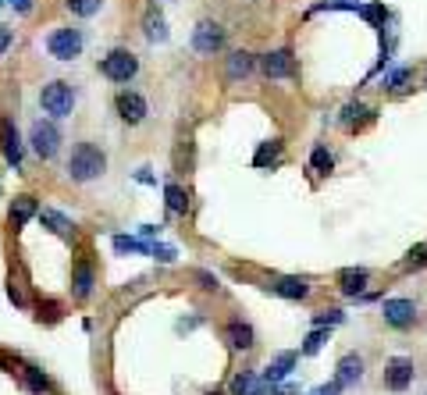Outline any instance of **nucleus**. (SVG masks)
Instances as JSON below:
<instances>
[{
    "mask_svg": "<svg viewBox=\"0 0 427 395\" xmlns=\"http://www.w3.org/2000/svg\"><path fill=\"white\" fill-rule=\"evenodd\" d=\"M271 292L282 296V299H306L310 296V285L303 278H274L271 281Z\"/></svg>",
    "mask_w": 427,
    "mask_h": 395,
    "instance_id": "nucleus-15",
    "label": "nucleus"
},
{
    "mask_svg": "<svg viewBox=\"0 0 427 395\" xmlns=\"http://www.w3.org/2000/svg\"><path fill=\"white\" fill-rule=\"evenodd\" d=\"M39 107L50 118H68L72 107H75V89L68 86V82H47L43 93H39Z\"/></svg>",
    "mask_w": 427,
    "mask_h": 395,
    "instance_id": "nucleus-2",
    "label": "nucleus"
},
{
    "mask_svg": "<svg viewBox=\"0 0 427 395\" xmlns=\"http://www.w3.org/2000/svg\"><path fill=\"white\" fill-rule=\"evenodd\" d=\"M231 392L235 395H267V388L256 381V374H239V378L231 381Z\"/></svg>",
    "mask_w": 427,
    "mask_h": 395,
    "instance_id": "nucleus-21",
    "label": "nucleus"
},
{
    "mask_svg": "<svg viewBox=\"0 0 427 395\" xmlns=\"http://www.w3.org/2000/svg\"><path fill=\"white\" fill-rule=\"evenodd\" d=\"M164 200H167V211H171V214H185V211H189V196H185L182 185H167Z\"/></svg>",
    "mask_w": 427,
    "mask_h": 395,
    "instance_id": "nucleus-22",
    "label": "nucleus"
},
{
    "mask_svg": "<svg viewBox=\"0 0 427 395\" xmlns=\"http://www.w3.org/2000/svg\"><path fill=\"white\" fill-rule=\"evenodd\" d=\"M8 4H11L18 14H29V11H32V0H8Z\"/></svg>",
    "mask_w": 427,
    "mask_h": 395,
    "instance_id": "nucleus-36",
    "label": "nucleus"
},
{
    "mask_svg": "<svg viewBox=\"0 0 427 395\" xmlns=\"http://www.w3.org/2000/svg\"><path fill=\"white\" fill-rule=\"evenodd\" d=\"M278 157H282V142H278V139H271V142H264V147L256 150V157H253V168H267V164H274Z\"/></svg>",
    "mask_w": 427,
    "mask_h": 395,
    "instance_id": "nucleus-23",
    "label": "nucleus"
},
{
    "mask_svg": "<svg viewBox=\"0 0 427 395\" xmlns=\"http://www.w3.org/2000/svg\"><path fill=\"white\" fill-rule=\"evenodd\" d=\"M342 321H346L342 310H324V314L313 317V328H331V324H342Z\"/></svg>",
    "mask_w": 427,
    "mask_h": 395,
    "instance_id": "nucleus-31",
    "label": "nucleus"
},
{
    "mask_svg": "<svg viewBox=\"0 0 427 395\" xmlns=\"http://www.w3.org/2000/svg\"><path fill=\"white\" fill-rule=\"evenodd\" d=\"M39 221H43V224H47V228H50V232H57V235H64V239H68V235L75 232V224H72L68 217H64L61 211H39Z\"/></svg>",
    "mask_w": 427,
    "mask_h": 395,
    "instance_id": "nucleus-20",
    "label": "nucleus"
},
{
    "mask_svg": "<svg viewBox=\"0 0 427 395\" xmlns=\"http://www.w3.org/2000/svg\"><path fill=\"white\" fill-rule=\"evenodd\" d=\"M260 68L267 78H295L299 75V65H295V57L292 50H271L260 57Z\"/></svg>",
    "mask_w": 427,
    "mask_h": 395,
    "instance_id": "nucleus-7",
    "label": "nucleus"
},
{
    "mask_svg": "<svg viewBox=\"0 0 427 395\" xmlns=\"http://www.w3.org/2000/svg\"><path fill=\"white\" fill-rule=\"evenodd\" d=\"M36 214H39V206H36L32 196H14L11 211H8V221H11V228H25Z\"/></svg>",
    "mask_w": 427,
    "mask_h": 395,
    "instance_id": "nucleus-14",
    "label": "nucleus"
},
{
    "mask_svg": "<svg viewBox=\"0 0 427 395\" xmlns=\"http://www.w3.org/2000/svg\"><path fill=\"white\" fill-rule=\"evenodd\" d=\"M367 281H371V271H367V267H346V271L338 275V288H342L346 296H363Z\"/></svg>",
    "mask_w": 427,
    "mask_h": 395,
    "instance_id": "nucleus-13",
    "label": "nucleus"
},
{
    "mask_svg": "<svg viewBox=\"0 0 427 395\" xmlns=\"http://www.w3.org/2000/svg\"><path fill=\"white\" fill-rule=\"evenodd\" d=\"M93 292V264L90 260H79L75 271H72V296L75 299H85Z\"/></svg>",
    "mask_w": 427,
    "mask_h": 395,
    "instance_id": "nucleus-16",
    "label": "nucleus"
},
{
    "mask_svg": "<svg viewBox=\"0 0 427 395\" xmlns=\"http://www.w3.org/2000/svg\"><path fill=\"white\" fill-rule=\"evenodd\" d=\"M21 378H25V388H29L32 395H47V392H50V381L43 378L36 367H25V370H21Z\"/></svg>",
    "mask_w": 427,
    "mask_h": 395,
    "instance_id": "nucleus-24",
    "label": "nucleus"
},
{
    "mask_svg": "<svg viewBox=\"0 0 427 395\" xmlns=\"http://www.w3.org/2000/svg\"><path fill=\"white\" fill-rule=\"evenodd\" d=\"M139 232H143V239H154V235L160 232V228H157V224H143V228H139Z\"/></svg>",
    "mask_w": 427,
    "mask_h": 395,
    "instance_id": "nucleus-39",
    "label": "nucleus"
},
{
    "mask_svg": "<svg viewBox=\"0 0 427 395\" xmlns=\"http://www.w3.org/2000/svg\"><path fill=\"white\" fill-rule=\"evenodd\" d=\"M214 395H218V392H214Z\"/></svg>",
    "mask_w": 427,
    "mask_h": 395,
    "instance_id": "nucleus-40",
    "label": "nucleus"
},
{
    "mask_svg": "<svg viewBox=\"0 0 427 395\" xmlns=\"http://www.w3.org/2000/svg\"><path fill=\"white\" fill-rule=\"evenodd\" d=\"M360 14L367 18V22H381V18H384V8H381V4H371V8H360Z\"/></svg>",
    "mask_w": 427,
    "mask_h": 395,
    "instance_id": "nucleus-35",
    "label": "nucleus"
},
{
    "mask_svg": "<svg viewBox=\"0 0 427 395\" xmlns=\"http://www.w3.org/2000/svg\"><path fill=\"white\" fill-rule=\"evenodd\" d=\"M114 249L118 253H149V242H143V239H132V235H114Z\"/></svg>",
    "mask_w": 427,
    "mask_h": 395,
    "instance_id": "nucleus-25",
    "label": "nucleus"
},
{
    "mask_svg": "<svg viewBox=\"0 0 427 395\" xmlns=\"http://www.w3.org/2000/svg\"><path fill=\"white\" fill-rule=\"evenodd\" d=\"M410 78H413L410 68H399V72H392V75H384V89L399 93V89H406V82H410Z\"/></svg>",
    "mask_w": 427,
    "mask_h": 395,
    "instance_id": "nucleus-29",
    "label": "nucleus"
},
{
    "mask_svg": "<svg viewBox=\"0 0 427 395\" xmlns=\"http://www.w3.org/2000/svg\"><path fill=\"white\" fill-rule=\"evenodd\" d=\"M64 4H68V11L79 14V18H93V14L100 11L103 0H64Z\"/></svg>",
    "mask_w": 427,
    "mask_h": 395,
    "instance_id": "nucleus-27",
    "label": "nucleus"
},
{
    "mask_svg": "<svg viewBox=\"0 0 427 395\" xmlns=\"http://www.w3.org/2000/svg\"><path fill=\"white\" fill-rule=\"evenodd\" d=\"M360 378H363V360L353 356V352H349V356H342V360H338V374H335V381H338L342 388H353Z\"/></svg>",
    "mask_w": 427,
    "mask_h": 395,
    "instance_id": "nucleus-17",
    "label": "nucleus"
},
{
    "mask_svg": "<svg viewBox=\"0 0 427 395\" xmlns=\"http://www.w3.org/2000/svg\"><path fill=\"white\" fill-rule=\"evenodd\" d=\"M47 50L57 57V61H72L82 54V32L79 29H54L47 36Z\"/></svg>",
    "mask_w": 427,
    "mask_h": 395,
    "instance_id": "nucleus-4",
    "label": "nucleus"
},
{
    "mask_svg": "<svg viewBox=\"0 0 427 395\" xmlns=\"http://www.w3.org/2000/svg\"><path fill=\"white\" fill-rule=\"evenodd\" d=\"M149 253H154L160 264H175V249H171V246H154Z\"/></svg>",
    "mask_w": 427,
    "mask_h": 395,
    "instance_id": "nucleus-34",
    "label": "nucleus"
},
{
    "mask_svg": "<svg viewBox=\"0 0 427 395\" xmlns=\"http://www.w3.org/2000/svg\"><path fill=\"white\" fill-rule=\"evenodd\" d=\"M196 278L203 281V288H218V278H210L207 271H196Z\"/></svg>",
    "mask_w": 427,
    "mask_h": 395,
    "instance_id": "nucleus-37",
    "label": "nucleus"
},
{
    "mask_svg": "<svg viewBox=\"0 0 427 395\" xmlns=\"http://www.w3.org/2000/svg\"><path fill=\"white\" fill-rule=\"evenodd\" d=\"M381 314L392 328H410L417 321V306H413V299H384Z\"/></svg>",
    "mask_w": 427,
    "mask_h": 395,
    "instance_id": "nucleus-8",
    "label": "nucleus"
},
{
    "mask_svg": "<svg viewBox=\"0 0 427 395\" xmlns=\"http://www.w3.org/2000/svg\"><path fill=\"white\" fill-rule=\"evenodd\" d=\"M225 335H228V345H231V349H249V345H253V328L242 324V321H231V324L225 328Z\"/></svg>",
    "mask_w": 427,
    "mask_h": 395,
    "instance_id": "nucleus-18",
    "label": "nucleus"
},
{
    "mask_svg": "<svg viewBox=\"0 0 427 395\" xmlns=\"http://www.w3.org/2000/svg\"><path fill=\"white\" fill-rule=\"evenodd\" d=\"M253 68H256V57H253L249 50H235V54H228V61H225V78H228V82H239V78L253 75Z\"/></svg>",
    "mask_w": 427,
    "mask_h": 395,
    "instance_id": "nucleus-11",
    "label": "nucleus"
},
{
    "mask_svg": "<svg viewBox=\"0 0 427 395\" xmlns=\"http://www.w3.org/2000/svg\"><path fill=\"white\" fill-rule=\"evenodd\" d=\"M146 39H149V43H164V39H167V25H164V18L157 14H149L146 18Z\"/></svg>",
    "mask_w": 427,
    "mask_h": 395,
    "instance_id": "nucleus-26",
    "label": "nucleus"
},
{
    "mask_svg": "<svg viewBox=\"0 0 427 395\" xmlns=\"http://www.w3.org/2000/svg\"><path fill=\"white\" fill-rule=\"evenodd\" d=\"M310 168H313L317 175H328V171L335 168V160H331V153H328L324 147H317V150L310 153Z\"/></svg>",
    "mask_w": 427,
    "mask_h": 395,
    "instance_id": "nucleus-28",
    "label": "nucleus"
},
{
    "mask_svg": "<svg viewBox=\"0 0 427 395\" xmlns=\"http://www.w3.org/2000/svg\"><path fill=\"white\" fill-rule=\"evenodd\" d=\"M0 150H4V160L11 168H21V139H18V129L11 121L0 125Z\"/></svg>",
    "mask_w": 427,
    "mask_h": 395,
    "instance_id": "nucleus-12",
    "label": "nucleus"
},
{
    "mask_svg": "<svg viewBox=\"0 0 427 395\" xmlns=\"http://www.w3.org/2000/svg\"><path fill=\"white\" fill-rule=\"evenodd\" d=\"M29 142H32L36 157L50 160V157L61 150V132H57V125H50V121H36L32 132H29Z\"/></svg>",
    "mask_w": 427,
    "mask_h": 395,
    "instance_id": "nucleus-5",
    "label": "nucleus"
},
{
    "mask_svg": "<svg viewBox=\"0 0 427 395\" xmlns=\"http://www.w3.org/2000/svg\"><path fill=\"white\" fill-rule=\"evenodd\" d=\"M384 385H388L392 392H406L413 385V360L406 356H395L388 360V367H384Z\"/></svg>",
    "mask_w": 427,
    "mask_h": 395,
    "instance_id": "nucleus-9",
    "label": "nucleus"
},
{
    "mask_svg": "<svg viewBox=\"0 0 427 395\" xmlns=\"http://www.w3.org/2000/svg\"><path fill=\"white\" fill-rule=\"evenodd\" d=\"M225 47V29L218 22H200L196 29H192V50L196 54H218Z\"/></svg>",
    "mask_w": 427,
    "mask_h": 395,
    "instance_id": "nucleus-6",
    "label": "nucleus"
},
{
    "mask_svg": "<svg viewBox=\"0 0 427 395\" xmlns=\"http://www.w3.org/2000/svg\"><path fill=\"white\" fill-rule=\"evenodd\" d=\"M292 367H295V352H282V356H278L267 370H264V381L271 385V381H282V378H289L292 374Z\"/></svg>",
    "mask_w": 427,
    "mask_h": 395,
    "instance_id": "nucleus-19",
    "label": "nucleus"
},
{
    "mask_svg": "<svg viewBox=\"0 0 427 395\" xmlns=\"http://www.w3.org/2000/svg\"><path fill=\"white\" fill-rule=\"evenodd\" d=\"M424 260H427V246H417V249H410V257H406L402 267H420Z\"/></svg>",
    "mask_w": 427,
    "mask_h": 395,
    "instance_id": "nucleus-33",
    "label": "nucleus"
},
{
    "mask_svg": "<svg viewBox=\"0 0 427 395\" xmlns=\"http://www.w3.org/2000/svg\"><path fill=\"white\" fill-rule=\"evenodd\" d=\"M114 107H118V114H121V121H125V125H139V121L146 118V100H143L139 93L121 89V93H118V100H114Z\"/></svg>",
    "mask_w": 427,
    "mask_h": 395,
    "instance_id": "nucleus-10",
    "label": "nucleus"
},
{
    "mask_svg": "<svg viewBox=\"0 0 427 395\" xmlns=\"http://www.w3.org/2000/svg\"><path fill=\"white\" fill-rule=\"evenodd\" d=\"M367 114V107H363V103H349L346 111H342V125H346V129H353V125Z\"/></svg>",
    "mask_w": 427,
    "mask_h": 395,
    "instance_id": "nucleus-32",
    "label": "nucleus"
},
{
    "mask_svg": "<svg viewBox=\"0 0 427 395\" xmlns=\"http://www.w3.org/2000/svg\"><path fill=\"white\" fill-rule=\"evenodd\" d=\"M324 342H328V331L324 328H313L310 335H306V342H303V352H306V356H313V352L324 345Z\"/></svg>",
    "mask_w": 427,
    "mask_h": 395,
    "instance_id": "nucleus-30",
    "label": "nucleus"
},
{
    "mask_svg": "<svg viewBox=\"0 0 427 395\" xmlns=\"http://www.w3.org/2000/svg\"><path fill=\"white\" fill-rule=\"evenodd\" d=\"M103 171H107V153L100 147H93V142H79V147L72 150V157H68L72 182H93Z\"/></svg>",
    "mask_w": 427,
    "mask_h": 395,
    "instance_id": "nucleus-1",
    "label": "nucleus"
},
{
    "mask_svg": "<svg viewBox=\"0 0 427 395\" xmlns=\"http://www.w3.org/2000/svg\"><path fill=\"white\" fill-rule=\"evenodd\" d=\"M8 296H11V299H14V303H18V306H21V303H25V299H21V288H18V285H14V281H11V285H8Z\"/></svg>",
    "mask_w": 427,
    "mask_h": 395,
    "instance_id": "nucleus-38",
    "label": "nucleus"
},
{
    "mask_svg": "<svg viewBox=\"0 0 427 395\" xmlns=\"http://www.w3.org/2000/svg\"><path fill=\"white\" fill-rule=\"evenodd\" d=\"M100 72L111 78V82H128V78H136V72H139V61H136V54L132 50H111L103 61H100Z\"/></svg>",
    "mask_w": 427,
    "mask_h": 395,
    "instance_id": "nucleus-3",
    "label": "nucleus"
}]
</instances>
